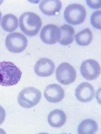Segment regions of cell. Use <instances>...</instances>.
<instances>
[{
  "mask_svg": "<svg viewBox=\"0 0 101 134\" xmlns=\"http://www.w3.org/2000/svg\"><path fill=\"white\" fill-rule=\"evenodd\" d=\"M41 97V93L38 89L34 87H28L19 93L18 102L23 108H30L40 102Z\"/></svg>",
  "mask_w": 101,
  "mask_h": 134,
  "instance_id": "obj_4",
  "label": "cell"
},
{
  "mask_svg": "<svg viewBox=\"0 0 101 134\" xmlns=\"http://www.w3.org/2000/svg\"><path fill=\"white\" fill-rule=\"evenodd\" d=\"M19 26L21 30L28 36H35L40 31L42 26L40 17L32 12L23 14L19 19Z\"/></svg>",
  "mask_w": 101,
  "mask_h": 134,
  "instance_id": "obj_2",
  "label": "cell"
},
{
  "mask_svg": "<svg viewBox=\"0 0 101 134\" xmlns=\"http://www.w3.org/2000/svg\"><path fill=\"white\" fill-rule=\"evenodd\" d=\"M5 45L10 52L19 53L24 51L28 45V40L24 35L20 33H13L7 35Z\"/></svg>",
  "mask_w": 101,
  "mask_h": 134,
  "instance_id": "obj_5",
  "label": "cell"
},
{
  "mask_svg": "<svg viewBox=\"0 0 101 134\" xmlns=\"http://www.w3.org/2000/svg\"><path fill=\"white\" fill-rule=\"evenodd\" d=\"M98 125L96 122L92 119H87L80 124L77 129V133L79 134H93L97 132Z\"/></svg>",
  "mask_w": 101,
  "mask_h": 134,
  "instance_id": "obj_15",
  "label": "cell"
},
{
  "mask_svg": "<svg viewBox=\"0 0 101 134\" xmlns=\"http://www.w3.org/2000/svg\"><path fill=\"white\" fill-rule=\"evenodd\" d=\"M42 42L47 44H54L59 39V31L57 26L54 24H48L43 27L40 34Z\"/></svg>",
  "mask_w": 101,
  "mask_h": 134,
  "instance_id": "obj_8",
  "label": "cell"
},
{
  "mask_svg": "<svg viewBox=\"0 0 101 134\" xmlns=\"http://www.w3.org/2000/svg\"><path fill=\"white\" fill-rule=\"evenodd\" d=\"M66 115L61 109H55L50 112L48 116V122L50 126L53 127H61L66 121Z\"/></svg>",
  "mask_w": 101,
  "mask_h": 134,
  "instance_id": "obj_14",
  "label": "cell"
},
{
  "mask_svg": "<svg viewBox=\"0 0 101 134\" xmlns=\"http://www.w3.org/2000/svg\"><path fill=\"white\" fill-rule=\"evenodd\" d=\"M39 7L43 14L47 16H53L56 13L60 11L62 8V3L57 0L42 1Z\"/></svg>",
  "mask_w": 101,
  "mask_h": 134,
  "instance_id": "obj_12",
  "label": "cell"
},
{
  "mask_svg": "<svg viewBox=\"0 0 101 134\" xmlns=\"http://www.w3.org/2000/svg\"><path fill=\"white\" fill-rule=\"evenodd\" d=\"M6 118V112L4 108L0 105V125L2 124L5 121Z\"/></svg>",
  "mask_w": 101,
  "mask_h": 134,
  "instance_id": "obj_20",
  "label": "cell"
},
{
  "mask_svg": "<svg viewBox=\"0 0 101 134\" xmlns=\"http://www.w3.org/2000/svg\"><path fill=\"white\" fill-rule=\"evenodd\" d=\"M59 39L58 41L60 44L68 46L72 43L75 30L71 26L66 24L62 25L59 29Z\"/></svg>",
  "mask_w": 101,
  "mask_h": 134,
  "instance_id": "obj_13",
  "label": "cell"
},
{
  "mask_svg": "<svg viewBox=\"0 0 101 134\" xmlns=\"http://www.w3.org/2000/svg\"><path fill=\"white\" fill-rule=\"evenodd\" d=\"M88 5L92 7V9H98L100 7V1H87Z\"/></svg>",
  "mask_w": 101,
  "mask_h": 134,
  "instance_id": "obj_19",
  "label": "cell"
},
{
  "mask_svg": "<svg viewBox=\"0 0 101 134\" xmlns=\"http://www.w3.org/2000/svg\"><path fill=\"white\" fill-rule=\"evenodd\" d=\"M95 91L93 86L88 82H82L75 90L76 99L83 103L91 101L94 97Z\"/></svg>",
  "mask_w": 101,
  "mask_h": 134,
  "instance_id": "obj_11",
  "label": "cell"
},
{
  "mask_svg": "<svg viewBox=\"0 0 101 134\" xmlns=\"http://www.w3.org/2000/svg\"><path fill=\"white\" fill-rule=\"evenodd\" d=\"M64 16L68 23L76 25L84 21L87 16V12L83 6L77 3H72L66 8Z\"/></svg>",
  "mask_w": 101,
  "mask_h": 134,
  "instance_id": "obj_3",
  "label": "cell"
},
{
  "mask_svg": "<svg viewBox=\"0 0 101 134\" xmlns=\"http://www.w3.org/2000/svg\"><path fill=\"white\" fill-rule=\"evenodd\" d=\"M22 72L14 63L0 62V85L11 86L16 85L20 80Z\"/></svg>",
  "mask_w": 101,
  "mask_h": 134,
  "instance_id": "obj_1",
  "label": "cell"
},
{
  "mask_svg": "<svg viewBox=\"0 0 101 134\" xmlns=\"http://www.w3.org/2000/svg\"><path fill=\"white\" fill-rule=\"evenodd\" d=\"M1 18H2V14L0 11V23H1Z\"/></svg>",
  "mask_w": 101,
  "mask_h": 134,
  "instance_id": "obj_21",
  "label": "cell"
},
{
  "mask_svg": "<svg viewBox=\"0 0 101 134\" xmlns=\"http://www.w3.org/2000/svg\"><path fill=\"white\" fill-rule=\"evenodd\" d=\"M75 41L80 46H86L91 43L93 38L92 31L89 28H85L80 31L75 36Z\"/></svg>",
  "mask_w": 101,
  "mask_h": 134,
  "instance_id": "obj_17",
  "label": "cell"
},
{
  "mask_svg": "<svg viewBox=\"0 0 101 134\" xmlns=\"http://www.w3.org/2000/svg\"><path fill=\"white\" fill-rule=\"evenodd\" d=\"M101 11L98 10L93 13L91 16V23L92 25L95 28L100 29H101Z\"/></svg>",
  "mask_w": 101,
  "mask_h": 134,
  "instance_id": "obj_18",
  "label": "cell"
},
{
  "mask_svg": "<svg viewBox=\"0 0 101 134\" xmlns=\"http://www.w3.org/2000/svg\"><path fill=\"white\" fill-rule=\"evenodd\" d=\"M44 95L48 102L56 103L64 99L65 92L60 85L57 84H50L45 88Z\"/></svg>",
  "mask_w": 101,
  "mask_h": 134,
  "instance_id": "obj_10",
  "label": "cell"
},
{
  "mask_svg": "<svg viewBox=\"0 0 101 134\" xmlns=\"http://www.w3.org/2000/svg\"><path fill=\"white\" fill-rule=\"evenodd\" d=\"M82 76L87 80H94L100 74V67L98 62L93 59L85 60L80 66Z\"/></svg>",
  "mask_w": 101,
  "mask_h": 134,
  "instance_id": "obj_7",
  "label": "cell"
},
{
  "mask_svg": "<svg viewBox=\"0 0 101 134\" xmlns=\"http://www.w3.org/2000/svg\"><path fill=\"white\" fill-rule=\"evenodd\" d=\"M1 26L6 32L14 31L18 27V19L13 14L5 15L2 18Z\"/></svg>",
  "mask_w": 101,
  "mask_h": 134,
  "instance_id": "obj_16",
  "label": "cell"
},
{
  "mask_svg": "<svg viewBox=\"0 0 101 134\" xmlns=\"http://www.w3.org/2000/svg\"><path fill=\"white\" fill-rule=\"evenodd\" d=\"M55 66L53 61L48 58H42L39 60L34 66V71L41 77H48L54 72Z\"/></svg>",
  "mask_w": 101,
  "mask_h": 134,
  "instance_id": "obj_9",
  "label": "cell"
},
{
  "mask_svg": "<svg viewBox=\"0 0 101 134\" xmlns=\"http://www.w3.org/2000/svg\"><path fill=\"white\" fill-rule=\"evenodd\" d=\"M56 76L60 84L67 85L74 82L76 77L75 69L67 62L61 64L56 69Z\"/></svg>",
  "mask_w": 101,
  "mask_h": 134,
  "instance_id": "obj_6",
  "label": "cell"
}]
</instances>
